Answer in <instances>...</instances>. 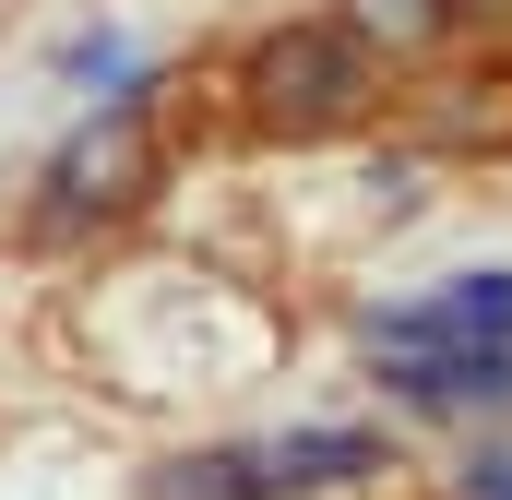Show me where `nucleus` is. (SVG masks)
<instances>
[{
  "mask_svg": "<svg viewBox=\"0 0 512 500\" xmlns=\"http://www.w3.org/2000/svg\"><path fill=\"white\" fill-rule=\"evenodd\" d=\"M358 108H370V48L346 24H286V36L251 48V120L262 131L310 143V131H346Z\"/></svg>",
  "mask_w": 512,
  "mask_h": 500,
  "instance_id": "f257e3e1",
  "label": "nucleus"
},
{
  "mask_svg": "<svg viewBox=\"0 0 512 500\" xmlns=\"http://www.w3.org/2000/svg\"><path fill=\"white\" fill-rule=\"evenodd\" d=\"M143 179H155V120H143V84H131L120 108H96V120L48 155V227L131 215V203H143Z\"/></svg>",
  "mask_w": 512,
  "mask_h": 500,
  "instance_id": "f03ea898",
  "label": "nucleus"
},
{
  "mask_svg": "<svg viewBox=\"0 0 512 500\" xmlns=\"http://www.w3.org/2000/svg\"><path fill=\"white\" fill-rule=\"evenodd\" d=\"M382 453L358 441V429H298V441H274L262 453V489H346V477H370Z\"/></svg>",
  "mask_w": 512,
  "mask_h": 500,
  "instance_id": "7ed1b4c3",
  "label": "nucleus"
},
{
  "mask_svg": "<svg viewBox=\"0 0 512 500\" xmlns=\"http://www.w3.org/2000/svg\"><path fill=\"white\" fill-rule=\"evenodd\" d=\"M453 12H465V0H346V36L382 48V60H417V48L453 36Z\"/></svg>",
  "mask_w": 512,
  "mask_h": 500,
  "instance_id": "20e7f679",
  "label": "nucleus"
},
{
  "mask_svg": "<svg viewBox=\"0 0 512 500\" xmlns=\"http://www.w3.org/2000/svg\"><path fill=\"white\" fill-rule=\"evenodd\" d=\"M441 346H512V274H465L453 298H429L417 310Z\"/></svg>",
  "mask_w": 512,
  "mask_h": 500,
  "instance_id": "39448f33",
  "label": "nucleus"
},
{
  "mask_svg": "<svg viewBox=\"0 0 512 500\" xmlns=\"http://www.w3.org/2000/svg\"><path fill=\"white\" fill-rule=\"evenodd\" d=\"M155 500H274V489H262V453H191V465H167Z\"/></svg>",
  "mask_w": 512,
  "mask_h": 500,
  "instance_id": "423d86ee",
  "label": "nucleus"
},
{
  "mask_svg": "<svg viewBox=\"0 0 512 500\" xmlns=\"http://www.w3.org/2000/svg\"><path fill=\"white\" fill-rule=\"evenodd\" d=\"M60 72H72V84H120L131 48H120V36H72V48H60Z\"/></svg>",
  "mask_w": 512,
  "mask_h": 500,
  "instance_id": "0eeeda50",
  "label": "nucleus"
},
{
  "mask_svg": "<svg viewBox=\"0 0 512 500\" xmlns=\"http://www.w3.org/2000/svg\"><path fill=\"white\" fill-rule=\"evenodd\" d=\"M465 489H477V500H512V453H477V465H465Z\"/></svg>",
  "mask_w": 512,
  "mask_h": 500,
  "instance_id": "6e6552de",
  "label": "nucleus"
}]
</instances>
